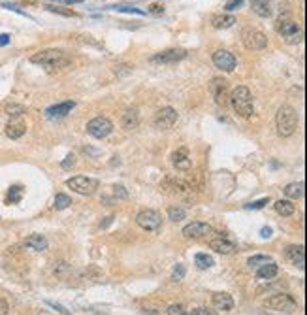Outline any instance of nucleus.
<instances>
[{"mask_svg":"<svg viewBox=\"0 0 307 315\" xmlns=\"http://www.w3.org/2000/svg\"><path fill=\"white\" fill-rule=\"evenodd\" d=\"M275 123H277L279 136H283V138L292 136L296 129H298V114H296V110H294L292 106H288V104H283L277 110Z\"/></svg>","mask_w":307,"mask_h":315,"instance_id":"1","label":"nucleus"},{"mask_svg":"<svg viewBox=\"0 0 307 315\" xmlns=\"http://www.w3.org/2000/svg\"><path fill=\"white\" fill-rule=\"evenodd\" d=\"M230 102H232V106H234L236 114L239 115V117H243V119L251 117L252 112H254V106H252V95L247 87H243V85L236 87V89L232 91V95H230Z\"/></svg>","mask_w":307,"mask_h":315,"instance_id":"2","label":"nucleus"},{"mask_svg":"<svg viewBox=\"0 0 307 315\" xmlns=\"http://www.w3.org/2000/svg\"><path fill=\"white\" fill-rule=\"evenodd\" d=\"M30 62L42 64L47 70H58V68H64L68 64V59L58 49H43V51H38L36 55H32Z\"/></svg>","mask_w":307,"mask_h":315,"instance_id":"3","label":"nucleus"},{"mask_svg":"<svg viewBox=\"0 0 307 315\" xmlns=\"http://www.w3.org/2000/svg\"><path fill=\"white\" fill-rule=\"evenodd\" d=\"M66 185L70 187L72 191H76L77 195L91 197V195H95V191L98 189V179L87 177V176H76V177H70L66 181Z\"/></svg>","mask_w":307,"mask_h":315,"instance_id":"4","label":"nucleus"},{"mask_svg":"<svg viewBox=\"0 0 307 315\" xmlns=\"http://www.w3.org/2000/svg\"><path fill=\"white\" fill-rule=\"evenodd\" d=\"M277 30H279L281 38H283L287 43H300L302 42L304 32H302V29H300V25H298L296 21H292V19H283V21H279Z\"/></svg>","mask_w":307,"mask_h":315,"instance_id":"5","label":"nucleus"},{"mask_svg":"<svg viewBox=\"0 0 307 315\" xmlns=\"http://www.w3.org/2000/svg\"><path fill=\"white\" fill-rule=\"evenodd\" d=\"M113 130V123L108 117H95L87 123V134H91L93 138L102 140L106 136H110Z\"/></svg>","mask_w":307,"mask_h":315,"instance_id":"6","label":"nucleus"},{"mask_svg":"<svg viewBox=\"0 0 307 315\" xmlns=\"http://www.w3.org/2000/svg\"><path fill=\"white\" fill-rule=\"evenodd\" d=\"M264 306L266 308H269V310H273V312L290 314V312L296 310V300H294L290 295H287V293H279V295L268 298V300L264 302Z\"/></svg>","mask_w":307,"mask_h":315,"instance_id":"7","label":"nucleus"},{"mask_svg":"<svg viewBox=\"0 0 307 315\" xmlns=\"http://www.w3.org/2000/svg\"><path fill=\"white\" fill-rule=\"evenodd\" d=\"M136 223L147 232H156L162 225V217L154 210H141L140 214L136 215Z\"/></svg>","mask_w":307,"mask_h":315,"instance_id":"8","label":"nucleus"},{"mask_svg":"<svg viewBox=\"0 0 307 315\" xmlns=\"http://www.w3.org/2000/svg\"><path fill=\"white\" fill-rule=\"evenodd\" d=\"M187 57V51L181 49V47H172V49H164L160 53H156L153 57L149 59L153 64H175L183 59Z\"/></svg>","mask_w":307,"mask_h":315,"instance_id":"9","label":"nucleus"},{"mask_svg":"<svg viewBox=\"0 0 307 315\" xmlns=\"http://www.w3.org/2000/svg\"><path fill=\"white\" fill-rule=\"evenodd\" d=\"M210 89H211V95H213V98L217 102V106H223L226 108L228 106V102H230V95H228V83H226V79L223 78H213L210 83Z\"/></svg>","mask_w":307,"mask_h":315,"instance_id":"10","label":"nucleus"},{"mask_svg":"<svg viewBox=\"0 0 307 315\" xmlns=\"http://www.w3.org/2000/svg\"><path fill=\"white\" fill-rule=\"evenodd\" d=\"M243 45L251 51H258V49H264L268 45V36H266L262 30L256 29H247L243 32Z\"/></svg>","mask_w":307,"mask_h":315,"instance_id":"11","label":"nucleus"},{"mask_svg":"<svg viewBox=\"0 0 307 315\" xmlns=\"http://www.w3.org/2000/svg\"><path fill=\"white\" fill-rule=\"evenodd\" d=\"M175 121H177V112L173 110V108H170V106H166V108H162V110H158L156 114H154V127L158 130H168L172 129L173 125H175Z\"/></svg>","mask_w":307,"mask_h":315,"instance_id":"12","label":"nucleus"},{"mask_svg":"<svg viewBox=\"0 0 307 315\" xmlns=\"http://www.w3.org/2000/svg\"><path fill=\"white\" fill-rule=\"evenodd\" d=\"M213 64H215L217 68H221L223 72H234L236 70L237 60L230 51H226V49H217V51L213 53Z\"/></svg>","mask_w":307,"mask_h":315,"instance_id":"13","label":"nucleus"},{"mask_svg":"<svg viewBox=\"0 0 307 315\" xmlns=\"http://www.w3.org/2000/svg\"><path fill=\"white\" fill-rule=\"evenodd\" d=\"M211 232H213L211 225L202 223V221H194V223H189V225L183 229V236L189 238V240H200V238L208 236Z\"/></svg>","mask_w":307,"mask_h":315,"instance_id":"14","label":"nucleus"},{"mask_svg":"<svg viewBox=\"0 0 307 315\" xmlns=\"http://www.w3.org/2000/svg\"><path fill=\"white\" fill-rule=\"evenodd\" d=\"M285 257H287L288 262H292L294 266H298V268L306 266V249H304V245H288L285 249Z\"/></svg>","mask_w":307,"mask_h":315,"instance_id":"15","label":"nucleus"},{"mask_svg":"<svg viewBox=\"0 0 307 315\" xmlns=\"http://www.w3.org/2000/svg\"><path fill=\"white\" fill-rule=\"evenodd\" d=\"M172 162H173V166H175L177 170H181V172L191 170V166H192L191 155H189V151H187L185 147H183V149H177V151H173V153H172Z\"/></svg>","mask_w":307,"mask_h":315,"instance_id":"16","label":"nucleus"},{"mask_svg":"<svg viewBox=\"0 0 307 315\" xmlns=\"http://www.w3.org/2000/svg\"><path fill=\"white\" fill-rule=\"evenodd\" d=\"M162 189H166L173 195H185L191 191V185L185 181V179H177V177H166L164 183H162Z\"/></svg>","mask_w":307,"mask_h":315,"instance_id":"17","label":"nucleus"},{"mask_svg":"<svg viewBox=\"0 0 307 315\" xmlns=\"http://www.w3.org/2000/svg\"><path fill=\"white\" fill-rule=\"evenodd\" d=\"M138 125H140V115H138V110L130 108V110H126L125 114L121 115V127H123L125 130L138 129Z\"/></svg>","mask_w":307,"mask_h":315,"instance_id":"18","label":"nucleus"},{"mask_svg":"<svg viewBox=\"0 0 307 315\" xmlns=\"http://www.w3.org/2000/svg\"><path fill=\"white\" fill-rule=\"evenodd\" d=\"M213 306L223 312H232L234 310V298L228 293H215L213 295Z\"/></svg>","mask_w":307,"mask_h":315,"instance_id":"19","label":"nucleus"},{"mask_svg":"<svg viewBox=\"0 0 307 315\" xmlns=\"http://www.w3.org/2000/svg\"><path fill=\"white\" fill-rule=\"evenodd\" d=\"M210 247L213 251H217V253H223V255H230V253L236 251V244L230 242V240H226V238H215V240H211Z\"/></svg>","mask_w":307,"mask_h":315,"instance_id":"20","label":"nucleus"},{"mask_svg":"<svg viewBox=\"0 0 307 315\" xmlns=\"http://www.w3.org/2000/svg\"><path fill=\"white\" fill-rule=\"evenodd\" d=\"M76 108V102H72V100H66V102H62V104H57V106H51V108H47V117H64V115H68Z\"/></svg>","mask_w":307,"mask_h":315,"instance_id":"21","label":"nucleus"},{"mask_svg":"<svg viewBox=\"0 0 307 315\" xmlns=\"http://www.w3.org/2000/svg\"><path fill=\"white\" fill-rule=\"evenodd\" d=\"M234 23H236V17H234V15H228V14L213 15V19H211V25L219 30L230 29V27H234Z\"/></svg>","mask_w":307,"mask_h":315,"instance_id":"22","label":"nucleus"},{"mask_svg":"<svg viewBox=\"0 0 307 315\" xmlns=\"http://www.w3.org/2000/svg\"><path fill=\"white\" fill-rule=\"evenodd\" d=\"M277 274H279V266L271 260V262H266L264 266H260V268L256 270V277H258V279H268V281H269V279H273Z\"/></svg>","mask_w":307,"mask_h":315,"instance_id":"23","label":"nucleus"},{"mask_svg":"<svg viewBox=\"0 0 307 315\" xmlns=\"http://www.w3.org/2000/svg\"><path fill=\"white\" fill-rule=\"evenodd\" d=\"M25 245H28L34 251H45L49 244H47V238L42 236V234H30L27 240H25Z\"/></svg>","mask_w":307,"mask_h":315,"instance_id":"24","label":"nucleus"},{"mask_svg":"<svg viewBox=\"0 0 307 315\" xmlns=\"http://www.w3.org/2000/svg\"><path fill=\"white\" fill-rule=\"evenodd\" d=\"M252 12L258 17H269L271 15V0H251Z\"/></svg>","mask_w":307,"mask_h":315,"instance_id":"25","label":"nucleus"},{"mask_svg":"<svg viewBox=\"0 0 307 315\" xmlns=\"http://www.w3.org/2000/svg\"><path fill=\"white\" fill-rule=\"evenodd\" d=\"M27 132V125L25 123H17V121H12L6 125V136L12 138V140H19L23 134Z\"/></svg>","mask_w":307,"mask_h":315,"instance_id":"26","label":"nucleus"},{"mask_svg":"<svg viewBox=\"0 0 307 315\" xmlns=\"http://www.w3.org/2000/svg\"><path fill=\"white\" fill-rule=\"evenodd\" d=\"M285 195H287L288 198H292V200L302 198V197H304V183H302V181H300V183H288V185L285 187Z\"/></svg>","mask_w":307,"mask_h":315,"instance_id":"27","label":"nucleus"},{"mask_svg":"<svg viewBox=\"0 0 307 315\" xmlns=\"http://www.w3.org/2000/svg\"><path fill=\"white\" fill-rule=\"evenodd\" d=\"M275 212L283 217H290L296 212V206L290 200H277L275 202Z\"/></svg>","mask_w":307,"mask_h":315,"instance_id":"28","label":"nucleus"},{"mask_svg":"<svg viewBox=\"0 0 307 315\" xmlns=\"http://www.w3.org/2000/svg\"><path fill=\"white\" fill-rule=\"evenodd\" d=\"M194 264L200 268V270H208V268H211V266L215 264V260H213V257L208 255V253H198L194 257Z\"/></svg>","mask_w":307,"mask_h":315,"instance_id":"29","label":"nucleus"},{"mask_svg":"<svg viewBox=\"0 0 307 315\" xmlns=\"http://www.w3.org/2000/svg\"><path fill=\"white\" fill-rule=\"evenodd\" d=\"M4 112H6L8 117L15 119V117H21V115L27 114V108H25L23 104H8V106L4 108Z\"/></svg>","mask_w":307,"mask_h":315,"instance_id":"30","label":"nucleus"},{"mask_svg":"<svg viewBox=\"0 0 307 315\" xmlns=\"http://www.w3.org/2000/svg\"><path fill=\"white\" fill-rule=\"evenodd\" d=\"M168 219L173 221V223H179L185 219V210L179 208V206H170L168 208Z\"/></svg>","mask_w":307,"mask_h":315,"instance_id":"31","label":"nucleus"},{"mask_svg":"<svg viewBox=\"0 0 307 315\" xmlns=\"http://www.w3.org/2000/svg\"><path fill=\"white\" fill-rule=\"evenodd\" d=\"M70 204H72V198L68 197V195L58 193V195L55 197V210H66Z\"/></svg>","mask_w":307,"mask_h":315,"instance_id":"32","label":"nucleus"},{"mask_svg":"<svg viewBox=\"0 0 307 315\" xmlns=\"http://www.w3.org/2000/svg\"><path fill=\"white\" fill-rule=\"evenodd\" d=\"M70 272H72V268L68 262H57L55 270H53V274H55L57 277H68Z\"/></svg>","mask_w":307,"mask_h":315,"instance_id":"33","label":"nucleus"},{"mask_svg":"<svg viewBox=\"0 0 307 315\" xmlns=\"http://www.w3.org/2000/svg\"><path fill=\"white\" fill-rule=\"evenodd\" d=\"M266 262H271V258L266 257V255H254L247 260V264L251 266V268H260V266H264Z\"/></svg>","mask_w":307,"mask_h":315,"instance_id":"34","label":"nucleus"},{"mask_svg":"<svg viewBox=\"0 0 307 315\" xmlns=\"http://www.w3.org/2000/svg\"><path fill=\"white\" fill-rule=\"evenodd\" d=\"M21 197H23V189L19 185H14L10 189V193H8V198L6 200L10 202V204H15V202L21 200Z\"/></svg>","mask_w":307,"mask_h":315,"instance_id":"35","label":"nucleus"},{"mask_svg":"<svg viewBox=\"0 0 307 315\" xmlns=\"http://www.w3.org/2000/svg\"><path fill=\"white\" fill-rule=\"evenodd\" d=\"M185 274H187L185 264H175L173 270H172V279H173V281H181L183 277H185Z\"/></svg>","mask_w":307,"mask_h":315,"instance_id":"36","label":"nucleus"},{"mask_svg":"<svg viewBox=\"0 0 307 315\" xmlns=\"http://www.w3.org/2000/svg\"><path fill=\"white\" fill-rule=\"evenodd\" d=\"M132 70H134V66H130V64H119V66H115L113 68V72L117 74V76H128V74H132Z\"/></svg>","mask_w":307,"mask_h":315,"instance_id":"37","label":"nucleus"},{"mask_svg":"<svg viewBox=\"0 0 307 315\" xmlns=\"http://www.w3.org/2000/svg\"><path fill=\"white\" fill-rule=\"evenodd\" d=\"M266 204H269V198H260V200H254L251 204H245V210H262Z\"/></svg>","mask_w":307,"mask_h":315,"instance_id":"38","label":"nucleus"},{"mask_svg":"<svg viewBox=\"0 0 307 315\" xmlns=\"http://www.w3.org/2000/svg\"><path fill=\"white\" fill-rule=\"evenodd\" d=\"M91 276H100V270L95 268V266H89V268H83V270L79 272V277H81V279H85V277L89 279Z\"/></svg>","mask_w":307,"mask_h":315,"instance_id":"39","label":"nucleus"},{"mask_svg":"<svg viewBox=\"0 0 307 315\" xmlns=\"http://www.w3.org/2000/svg\"><path fill=\"white\" fill-rule=\"evenodd\" d=\"M49 12H55V14H60V15H66V17H76V12H72V10H62V8H55V6H45Z\"/></svg>","mask_w":307,"mask_h":315,"instance_id":"40","label":"nucleus"},{"mask_svg":"<svg viewBox=\"0 0 307 315\" xmlns=\"http://www.w3.org/2000/svg\"><path fill=\"white\" fill-rule=\"evenodd\" d=\"M60 166H62V170H70V168H74V166H76V155H72L70 153L68 157L60 162Z\"/></svg>","mask_w":307,"mask_h":315,"instance_id":"41","label":"nucleus"},{"mask_svg":"<svg viewBox=\"0 0 307 315\" xmlns=\"http://www.w3.org/2000/svg\"><path fill=\"white\" fill-rule=\"evenodd\" d=\"M113 197L115 198H126L128 197V193H126V189L123 185H113Z\"/></svg>","mask_w":307,"mask_h":315,"instance_id":"42","label":"nucleus"},{"mask_svg":"<svg viewBox=\"0 0 307 315\" xmlns=\"http://www.w3.org/2000/svg\"><path fill=\"white\" fill-rule=\"evenodd\" d=\"M168 315H187V314H185L181 304H172V306L168 308Z\"/></svg>","mask_w":307,"mask_h":315,"instance_id":"43","label":"nucleus"},{"mask_svg":"<svg viewBox=\"0 0 307 315\" xmlns=\"http://www.w3.org/2000/svg\"><path fill=\"white\" fill-rule=\"evenodd\" d=\"M189 315H217V312H215V310H210V308H196V310H192Z\"/></svg>","mask_w":307,"mask_h":315,"instance_id":"44","label":"nucleus"},{"mask_svg":"<svg viewBox=\"0 0 307 315\" xmlns=\"http://www.w3.org/2000/svg\"><path fill=\"white\" fill-rule=\"evenodd\" d=\"M241 4H243V0H228L226 6H224V10H226V12H234V10H237Z\"/></svg>","mask_w":307,"mask_h":315,"instance_id":"45","label":"nucleus"},{"mask_svg":"<svg viewBox=\"0 0 307 315\" xmlns=\"http://www.w3.org/2000/svg\"><path fill=\"white\" fill-rule=\"evenodd\" d=\"M147 12H149V14H154V15H160L164 12V4H151V6L147 8Z\"/></svg>","mask_w":307,"mask_h":315,"instance_id":"46","label":"nucleus"},{"mask_svg":"<svg viewBox=\"0 0 307 315\" xmlns=\"http://www.w3.org/2000/svg\"><path fill=\"white\" fill-rule=\"evenodd\" d=\"M115 10H119V12H126V14H138V15H143L145 12H141L138 8H128V6H117Z\"/></svg>","mask_w":307,"mask_h":315,"instance_id":"47","label":"nucleus"},{"mask_svg":"<svg viewBox=\"0 0 307 315\" xmlns=\"http://www.w3.org/2000/svg\"><path fill=\"white\" fill-rule=\"evenodd\" d=\"M10 312V306H8V302L4 300V298H0V315H6Z\"/></svg>","mask_w":307,"mask_h":315,"instance_id":"48","label":"nucleus"},{"mask_svg":"<svg viewBox=\"0 0 307 315\" xmlns=\"http://www.w3.org/2000/svg\"><path fill=\"white\" fill-rule=\"evenodd\" d=\"M47 306H51V308H55L57 312H60V314H64V315H70L62 306H58V304H55V302H47Z\"/></svg>","mask_w":307,"mask_h":315,"instance_id":"49","label":"nucleus"},{"mask_svg":"<svg viewBox=\"0 0 307 315\" xmlns=\"http://www.w3.org/2000/svg\"><path fill=\"white\" fill-rule=\"evenodd\" d=\"M260 236H262V238H271V229H269V227H264V229L260 230Z\"/></svg>","mask_w":307,"mask_h":315,"instance_id":"50","label":"nucleus"},{"mask_svg":"<svg viewBox=\"0 0 307 315\" xmlns=\"http://www.w3.org/2000/svg\"><path fill=\"white\" fill-rule=\"evenodd\" d=\"M113 221V215H110V217H106V221L104 223H100V229H106V227H110Z\"/></svg>","mask_w":307,"mask_h":315,"instance_id":"51","label":"nucleus"},{"mask_svg":"<svg viewBox=\"0 0 307 315\" xmlns=\"http://www.w3.org/2000/svg\"><path fill=\"white\" fill-rule=\"evenodd\" d=\"M10 43V36L8 34H0V45H8Z\"/></svg>","mask_w":307,"mask_h":315,"instance_id":"52","label":"nucleus"}]
</instances>
